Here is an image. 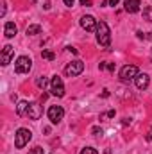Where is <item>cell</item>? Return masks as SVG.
<instances>
[{"label": "cell", "instance_id": "cell-1", "mask_svg": "<svg viewBox=\"0 0 152 154\" xmlns=\"http://www.w3.org/2000/svg\"><path fill=\"white\" fill-rule=\"evenodd\" d=\"M95 32H97V41H99V45L109 47V43H111V31H109V27H108L106 22H99Z\"/></svg>", "mask_w": 152, "mask_h": 154}, {"label": "cell", "instance_id": "cell-2", "mask_svg": "<svg viewBox=\"0 0 152 154\" xmlns=\"http://www.w3.org/2000/svg\"><path fill=\"white\" fill-rule=\"evenodd\" d=\"M31 138H32V133L29 129H25V127H20L16 131V134H14V147L16 149H23L31 142Z\"/></svg>", "mask_w": 152, "mask_h": 154}, {"label": "cell", "instance_id": "cell-3", "mask_svg": "<svg viewBox=\"0 0 152 154\" xmlns=\"http://www.w3.org/2000/svg\"><path fill=\"white\" fill-rule=\"evenodd\" d=\"M32 68V59L29 56H20L14 63V72L16 74H29Z\"/></svg>", "mask_w": 152, "mask_h": 154}, {"label": "cell", "instance_id": "cell-4", "mask_svg": "<svg viewBox=\"0 0 152 154\" xmlns=\"http://www.w3.org/2000/svg\"><path fill=\"white\" fill-rule=\"evenodd\" d=\"M50 91L54 97H65V84L59 75H54L50 79Z\"/></svg>", "mask_w": 152, "mask_h": 154}, {"label": "cell", "instance_id": "cell-5", "mask_svg": "<svg viewBox=\"0 0 152 154\" xmlns=\"http://www.w3.org/2000/svg\"><path fill=\"white\" fill-rule=\"evenodd\" d=\"M82 70H84V63H82L81 59H77V61H72V63L66 65L65 74H66L68 77H77V75L82 74Z\"/></svg>", "mask_w": 152, "mask_h": 154}, {"label": "cell", "instance_id": "cell-6", "mask_svg": "<svg viewBox=\"0 0 152 154\" xmlns=\"http://www.w3.org/2000/svg\"><path fill=\"white\" fill-rule=\"evenodd\" d=\"M47 115H48V120L52 124H59L63 120V116H65V109L61 106H50L48 111H47Z\"/></svg>", "mask_w": 152, "mask_h": 154}, {"label": "cell", "instance_id": "cell-7", "mask_svg": "<svg viewBox=\"0 0 152 154\" xmlns=\"http://www.w3.org/2000/svg\"><path fill=\"white\" fill-rule=\"evenodd\" d=\"M79 23H81V27H82L84 31L93 32V31H97V23H99V22H97L91 14H84V16H81Z\"/></svg>", "mask_w": 152, "mask_h": 154}, {"label": "cell", "instance_id": "cell-8", "mask_svg": "<svg viewBox=\"0 0 152 154\" xmlns=\"http://www.w3.org/2000/svg\"><path fill=\"white\" fill-rule=\"evenodd\" d=\"M140 72H138V68L134 66V65H125L122 70H120V79L122 81H132V79H136V75H138Z\"/></svg>", "mask_w": 152, "mask_h": 154}, {"label": "cell", "instance_id": "cell-9", "mask_svg": "<svg viewBox=\"0 0 152 154\" xmlns=\"http://www.w3.org/2000/svg\"><path fill=\"white\" fill-rule=\"evenodd\" d=\"M13 56H14V48H13L11 45H5V47L2 48V54H0V65H2V66H7V65L11 63Z\"/></svg>", "mask_w": 152, "mask_h": 154}, {"label": "cell", "instance_id": "cell-10", "mask_svg": "<svg viewBox=\"0 0 152 154\" xmlns=\"http://www.w3.org/2000/svg\"><path fill=\"white\" fill-rule=\"evenodd\" d=\"M27 115L31 120H39L41 115H43V109H41V106H39L38 102H32L31 106H29V111H27Z\"/></svg>", "mask_w": 152, "mask_h": 154}, {"label": "cell", "instance_id": "cell-11", "mask_svg": "<svg viewBox=\"0 0 152 154\" xmlns=\"http://www.w3.org/2000/svg\"><path fill=\"white\" fill-rule=\"evenodd\" d=\"M134 82H136V88L138 90H145L150 84V77L147 75V74H138L136 79H134Z\"/></svg>", "mask_w": 152, "mask_h": 154}, {"label": "cell", "instance_id": "cell-12", "mask_svg": "<svg viewBox=\"0 0 152 154\" xmlns=\"http://www.w3.org/2000/svg\"><path fill=\"white\" fill-rule=\"evenodd\" d=\"M140 5H141L140 0H123V9L127 13H138L140 11Z\"/></svg>", "mask_w": 152, "mask_h": 154}, {"label": "cell", "instance_id": "cell-13", "mask_svg": "<svg viewBox=\"0 0 152 154\" xmlns=\"http://www.w3.org/2000/svg\"><path fill=\"white\" fill-rule=\"evenodd\" d=\"M16 32H18V29H16V25L13 23V22H5V25H4V34H5V38H14L16 36Z\"/></svg>", "mask_w": 152, "mask_h": 154}, {"label": "cell", "instance_id": "cell-14", "mask_svg": "<svg viewBox=\"0 0 152 154\" xmlns=\"http://www.w3.org/2000/svg\"><path fill=\"white\" fill-rule=\"evenodd\" d=\"M29 102L27 100H20L18 102V106H16V115L18 116H23V115H27V111H29Z\"/></svg>", "mask_w": 152, "mask_h": 154}, {"label": "cell", "instance_id": "cell-15", "mask_svg": "<svg viewBox=\"0 0 152 154\" xmlns=\"http://www.w3.org/2000/svg\"><path fill=\"white\" fill-rule=\"evenodd\" d=\"M25 32H27V36H36V34H39V32H41V25H38V23L29 25Z\"/></svg>", "mask_w": 152, "mask_h": 154}, {"label": "cell", "instance_id": "cell-16", "mask_svg": "<svg viewBox=\"0 0 152 154\" xmlns=\"http://www.w3.org/2000/svg\"><path fill=\"white\" fill-rule=\"evenodd\" d=\"M41 57H43V59H47V61H54L56 54H54L52 50H43V52H41Z\"/></svg>", "mask_w": 152, "mask_h": 154}, {"label": "cell", "instance_id": "cell-17", "mask_svg": "<svg viewBox=\"0 0 152 154\" xmlns=\"http://www.w3.org/2000/svg\"><path fill=\"white\" fill-rule=\"evenodd\" d=\"M47 84H48V81H47L45 77H38V79H36V86H38V88H43V90H45Z\"/></svg>", "mask_w": 152, "mask_h": 154}, {"label": "cell", "instance_id": "cell-18", "mask_svg": "<svg viewBox=\"0 0 152 154\" xmlns=\"http://www.w3.org/2000/svg\"><path fill=\"white\" fill-rule=\"evenodd\" d=\"M104 131H102V127H99V125H93L91 127V134H95V136H100Z\"/></svg>", "mask_w": 152, "mask_h": 154}, {"label": "cell", "instance_id": "cell-19", "mask_svg": "<svg viewBox=\"0 0 152 154\" xmlns=\"http://www.w3.org/2000/svg\"><path fill=\"white\" fill-rule=\"evenodd\" d=\"M143 16H145V20L152 22V7H147V9L143 11Z\"/></svg>", "mask_w": 152, "mask_h": 154}, {"label": "cell", "instance_id": "cell-20", "mask_svg": "<svg viewBox=\"0 0 152 154\" xmlns=\"http://www.w3.org/2000/svg\"><path fill=\"white\" fill-rule=\"evenodd\" d=\"M79 154H99V152H97L93 147H84V149H82V151H81Z\"/></svg>", "mask_w": 152, "mask_h": 154}, {"label": "cell", "instance_id": "cell-21", "mask_svg": "<svg viewBox=\"0 0 152 154\" xmlns=\"http://www.w3.org/2000/svg\"><path fill=\"white\" fill-rule=\"evenodd\" d=\"M29 154H43V149H41L39 145H36V147H32V149H31V152H29Z\"/></svg>", "mask_w": 152, "mask_h": 154}, {"label": "cell", "instance_id": "cell-22", "mask_svg": "<svg viewBox=\"0 0 152 154\" xmlns=\"http://www.w3.org/2000/svg\"><path fill=\"white\" fill-rule=\"evenodd\" d=\"M81 5H86V7H91V0H81Z\"/></svg>", "mask_w": 152, "mask_h": 154}, {"label": "cell", "instance_id": "cell-23", "mask_svg": "<svg viewBox=\"0 0 152 154\" xmlns=\"http://www.w3.org/2000/svg\"><path fill=\"white\" fill-rule=\"evenodd\" d=\"M63 2H65V4H66V5H68V7H72V5H74V2H75V0H63Z\"/></svg>", "mask_w": 152, "mask_h": 154}, {"label": "cell", "instance_id": "cell-24", "mask_svg": "<svg viewBox=\"0 0 152 154\" xmlns=\"http://www.w3.org/2000/svg\"><path fill=\"white\" fill-rule=\"evenodd\" d=\"M122 124H123V125H129V124H131V118H123Z\"/></svg>", "mask_w": 152, "mask_h": 154}, {"label": "cell", "instance_id": "cell-25", "mask_svg": "<svg viewBox=\"0 0 152 154\" xmlns=\"http://www.w3.org/2000/svg\"><path fill=\"white\" fill-rule=\"evenodd\" d=\"M136 34H138V38H140V39H145V34H143V32H141V31H138V32H136Z\"/></svg>", "mask_w": 152, "mask_h": 154}, {"label": "cell", "instance_id": "cell-26", "mask_svg": "<svg viewBox=\"0 0 152 154\" xmlns=\"http://www.w3.org/2000/svg\"><path fill=\"white\" fill-rule=\"evenodd\" d=\"M68 50H70L72 54H79V50H77V48H74V47H68Z\"/></svg>", "mask_w": 152, "mask_h": 154}, {"label": "cell", "instance_id": "cell-27", "mask_svg": "<svg viewBox=\"0 0 152 154\" xmlns=\"http://www.w3.org/2000/svg\"><path fill=\"white\" fill-rule=\"evenodd\" d=\"M118 2H120V0H109V5H113V7H114V5H116Z\"/></svg>", "mask_w": 152, "mask_h": 154}, {"label": "cell", "instance_id": "cell-28", "mask_svg": "<svg viewBox=\"0 0 152 154\" xmlns=\"http://www.w3.org/2000/svg\"><path fill=\"white\" fill-rule=\"evenodd\" d=\"M108 70H111V72L114 70V65H113V63H109V65H108Z\"/></svg>", "mask_w": 152, "mask_h": 154}, {"label": "cell", "instance_id": "cell-29", "mask_svg": "<svg viewBox=\"0 0 152 154\" xmlns=\"http://www.w3.org/2000/svg\"><path fill=\"white\" fill-rule=\"evenodd\" d=\"M145 39H150V41H152V32H149V34H145Z\"/></svg>", "mask_w": 152, "mask_h": 154}, {"label": "cell", "instance_id": "cell-30", "mask_svg": "<svg viewBox=\"0 0 152 154\" xmlns=\"http://www.w3.org/2000/svg\"><path fill=\"white\" fill-rule=\"evenodd\" d=\"M147 140H149V142H150V140H152V131H150V133H149V134H147Z\"/></svg>", "mask_w": 152, "mask_h": 154}, {"label": "cell", "instance_id": "cell-31", "mask_svg": "<svg viewBox=\"0 0 152 154\" xmlns=\"http://www.w3.org/2000/svg\"><path fill=\"white\" fill-rule=\"evenodd\" d=\"M104 154H111V149H106V151H104Z\"/></svg>", "mask_w": 152, "mask_h": 154}, {"label": "cell", "instance_id": "cell-32", "mask_svg": "<svg viewBox=\"0 0 152 154\" xmlns=\"http://www.w3.org/2000/svg\"><path fill=\"white\" fill-rule=\"evenodd\" d=\"M29 2H31V4H36V2H38V0H29Z\"/></svg>", "mask_w": 152, "mask_h": 154}]
</instances>
